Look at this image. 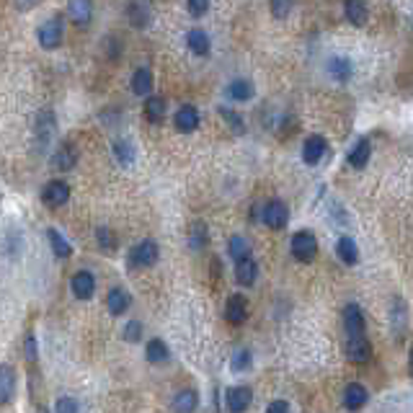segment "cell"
Returning <instances> with one entry per match:
<instances>
[{
  "label": "cell",
  "mask_w": 413,
  "mask_h": 413,
  "mask_svg": "<svg viewBox=\"0 0 413 413\" xmlns=\"http://www.w3.org/2000/svg\"><path fill=\"white\" fill-rule=\"evenodd\" d=\"M63 36H65V26H63V19H60V16L47 19V21L36 29V42L42 44V49H47V52L57 49V47L63 44Z\"/></svg>",
  "instance_id": "1"
},
{
  "label": "cell",
  "mask_w": 413,
  "mask_h": 413,
  "mask_svg": "<svg viewBox=\"0 0 413 413\" xmlns=\"http://www.w3.org/2000/svg\"><path fill=\"white\" fill-rule=\"evenodd\" d=\"M289 251L295 256L300 264H310L315 254H318V241L310 230H300V233L292 235V243H289Z\"/></svg>",
  "instance_id": "2"
},
{
  "label": "cell",
  "mask_w": 413,
  "mask_h": 413,
  "mask_svg": "<svg viewBox=\"0 0 413 413\" xmlns=\"http://www.w3.org/2000/svg\"><path fill=\"white\" fill-rule=\"evenodd\" d=\"M57 135V119H54V111L52 109H42L36 119H34V137L39 142V148H47L49 142L54 139Z\"/></svg>",
  "instance_id": "3"
},
{
  "label": "cell",
  "mask_w": 413,
  "mask_h": 413,
  "mask_svg": "<svg viewBox=\"0 0 413 413\" xmlns=\"http://www.w3.org/2000/svg\"><path fill=\"white\" fill-rule=\"evenodd\" d=\"M158 256H160V248L155 241H139L132 251H129V266H135V269H148V266H155L158 264Z\"/></svg>",
  "instance_id": "4"
},
{
  "label": "cell",
  "mask_w": 413,
  "mask_h": 413,
  "mask_svg": "<svg viewBox=\"0 0 413 413\" xmlns=\"http://www.w3.org/2000/svg\"><path fill=\"white\" fill-rule=\"evenodd\" d=\"M289 220V210H287V204L282 199H271L264 204V210H261V223L266 227H271V230H282Z\"/></svg>",
  "instance_id": "5"
},
{
  "label": "cell",
  "mask_w": 413,
  "mask_h": 413,
  "mask_svg": "<svg viewBox=\"0 0 413 413\" xmlns=\"http://www.w3.org/2000/svg\"><path fill=\"white\" fill-rule=\"evenodd\" d=\"M372 357V344L370 339L361 333V336H346V359L354 364H364Z\"/></svg>",
  "instance_id": "6"
},
{
  "label": "cell",
  "mask_w": 413,
  "mask_h": 413,
  "mask_svg": "<svg viewBox=\"0 0 413 413\" xmlns=\"http://www.w3.org/2000/svg\"><path fill=\"white\" fill-rule=\"evenodd\" d=\"M42 201L47 207H52V210L65 207V204L70 201V186H67L65 181H49L42 191Z\"/></svg>",
  "instance_id": "7"
},
{
  "label": "cell",
  "mask_w": 413,
  "mask_h": 413,
  "mask_svg": "<svg viewBox=\"0 0 413 413\" xmlns=\"http://www.w3.org/2000/svg\"><path fill=\"white\" fill-rule=\"evenodd\" d=\"M199 109L191 107V104H183V107L176 111V117H173V124H176V129H179L181 135H191V132H197V127H199Z\"/></svg>",
  "instance_id": "8"
},
{
  "label": "cell",
  "mask_w": 413,
  "mask_h": 413,
  "mask_svg": "<svg viewBox=\"0 0 413 413\" xmlns=\"http://www.w3.org/2000/svg\"><path fill=\"white\" fill-rule=\"evenodd\" d=\"M251 401H254V390H251V388H245V385L230 388V390H227V395H225V403H227V411H230V413L248 411Z\"/></svg>",
  "instance_id": "9"
},
{
  "label": "cell",
  "mask_w": 413,
  "mask_h": 413,
  "mask_svg": "<svg viewBox=\"0 0 413 413\" xmlns=\"http://www.w3.org/2000/svg\"><path fill=\"white\" fill-rule=\"evenodd\" d=\"M225 318L230 326H243L248 318V300L243 295H230L225 305Z\"/></svg>",
  "instance_id": "10"
},
{
  "label": "cell",
  "mask_w": 413,
  "mask_h": 413,
  "mask_svg": "<svg viewBox=\"0 0 413 413\" xmlns=\"http://www.w3.org/2000/svg\"><path fill=\"white\" fill-rule=\"evenodd\" d=\"M326 153H328V142H326V137H320V135H310L305 139V145H302V160H305L307 166H318Z\"/></svg>",
  "instance_id": "11"
},
{
  "label": "cell",
  "mask_w": 413,
  "mask_h": 413,
  "mask_svg": "<svg viewBox=\"0 0 413 413\" xmlns=\"http://www.w3.org/2000/svg\"><path fill=\"white\" fill-rule=\"evenodd\" d=\"M370 401V390L361 385V382H349L346 385V390H344V405H346V411H359L364 408Z\"/></svg>",
  "instance_id": "12"
},
{
  "label": "cell",
  "mask_w": 413,
  "mask_h": 413,
  "mask_svg": "<svg viewBox=\"0 0 413 413\" xmlns=\"http://www.w3.org/2000/svg\"><path fill=\"white\" fill-rule=\"evenodd\" d=\"M78 158H80V153H78V148H75L73 142H63L60 148L54 150L52 163L57 170H73L78 166Z\"/></svg>",
  "instance_id": "13"
},
{
  "label": "cell",
  "mask_w": 413,
  "mask_h": 413,
  "mask_svg": "<svg viewBox=\"0 0 413 413\" xmlns=\"http://www.w3.org/2000/svg\"><path fill=\"white\" fill-rule=\"evenodd\" d=\"M367 328V323H364V315H361V307L359 305H346L344 307V331H346V336H361Z\"/></svg>",
  "instance_id": "14"
},
{
  "label": "cell",
  "mask_w": 413,
  "mask_h": 413,
  "mask_svg": "<svg viewBox=\"0 0 413 413\" xmlns=\"http://www.w3.org/2000/svg\"><path fill=\"white\" fill-rule=\"evenodd\" d=\"M225 96H227L230 101H235V104H245V101H251L256 96V88L248 78H235L233 83L225 88Z\"/></svg>",
  "instance_id": "15"
},
{
  "label": "cell",
  "mask_w": 413,
  "mask_h": 413,
  "mask_svg": "<svg viewBox=\"0 0 413 413\" xmlns=\"http://www.w3.org/2000/svg\"><path fill=\"white\" fill-rule=\"evenodd\" d=\"M127 19L132 23V29H145L150 23V19H153L148 0H132L127 5Z\"/></svg>",
  "instance_id": "16"
},
{
  "label": "cell",
  "mask_w": 413,
  "mask_h": 413,
  "mask_svg": "<svg viewBox=\"0 0 413 413\" xmlns=\"http://www.w3.org/2000/svg\"><path fill=\"white\" fill-rule=\"evenodd\" d=\"M67 16L78 26H88L93 19V0H67Z\"/></svg>",
  "instance_id": "17"
},
{
  "label": "cell",
  "mask_w": 413,
  "mask_h": 413,
  "mask_svg": "<svg viewBox=\"0 0 413 413\" xmlns=\"http://www.w3.org/2000/svg\"><path fill=\"white\" fill-rule=\"evenodd\" d=\"M70 287H73V295L78 300H91L96 292V276L91 271H78L70 279Z\"/></svg>",
  "instance_id": "18"
},
{
  "label": "cell",
  "mask_w": 413,
  "mask_h": 413,
  "mask_svg": "<svg viewBox=\"0 0 413 413\" xmlns=\"http://www.w3.org/2000/svg\"><path fill=\"white\" fill-rule=\"evenodd\" d=\"M132 305V295H129L127 289H122V287H114L111 292L107 295V307L111 315H124Z\"/></svg>",
  "instance_id": "19"
},
{
  "label": "cell",
  "mask_w": 413,
  "mask_h": 413,
  "mask_svg": "<svg viewBox=\"0 0 413 413\" xmlns=\"http://www.w3.org/2000/svg\"><path fill=\"white\" fill-rule=\"evenodd\" d=\"M186 44H189V49L197 54V57H210V52H212L210 34L201 32V29H191V32L186 34Z\"/></svg>",
  "instance_id": "20"
},
{
  "label": "cell",
  "mask_w": 413,
  "mask_h": 413,
  "mask_svg": "<svg viewBox=\"0 0 413 413\" xmlns=\"http://www.w3.org/2000/svg\"><path fill=\"white\" fill-rule=\"evenodd\" d=\"M256 276H258V264H256L251 256H248V258H241V261L235 264V279H238V284L254 287Z\"/></svg>",
  "instance_id": "21"
},
{
  "label": "cell",
  "mask_w": 413,
  "mask_h": 413,
  "mask_svg": "<svg viewBox=\"0 0 413 413\" xmlns=\"http://www.w3.org/2000/svg\"><path fill=\"white\" fill-rule=\"evenodd\" d=\"M153 85H155V78H153V73H150L148 67H137V70H135V75H132V83H129V88H132V93H135V96H150V93H153Z\"/></svg>",
  "instance_id": "22"
},
{
  "label": "cell",
  "mask_w": 413,
  "mask_h": 413,
  "mask_svg": "<svg viewBox=\"0 0 413 413\" xmlns=\"http://www.w3.org/2000/svg\"><path fill=\"white\" fill-rule=\"evenodd\" d=\"M326 70H328L331 78H336V80H349L351 73H354V65H351L349 57H341V54H336V57H331L328 65H326Z\"/></svg>",
  "instance_id": "23"
},
{
  "label": "cell",
  "mask_w": 413,
  "mask_h": 413,
  "mask_svg": "<svg viewBox=\"0 0 413 413\" xmlns=\"http://www.w3.org/2000/svg\"><path fill=\"white\" fill-rule=\"evenodd\" d=\"M111 153H114V158H117V163H122V166H132L135 163V158H137V148H135V142L132 139H117L114 145H111Z\"/></svg>",
  "instance_id": "24"
},
{
  "label": "cell",
  "mask_w": 413,
  "mask_h": 413,
  "mask_svg": "<svg viewBox=\"0 0 413 413\" xmlns=\"http://www.w3.org/2000/svg\"><path fill=\"white\" fill-rule=\"evenodd\" d=\"M344 16H346V21L354 23V26H364L370 13H367L364 0H346V3H344Z\"/></svg>",
  "instance_id": "25"
},
{
  "label": "cell",
  "mask_w": 413,
  "mask_h": 413,
  "mask_svg": "<svg viewBox=\"0 0 413 413\" xmlns=\"http://www.w3.org/2000/svg\"><path fill=\"white\" fill-rule=\"evenodd\" d=\"M16 392V372L8 364H0V405L8 403Z\"/></svg>",
  "instance_id": "26"
},
{
  "label": "cell",
  "mask_w": 413,
  "mask_h": 413,
  "mask_svg": "<svg viewBox=\"0 0 413 413\" xmlns=\"http://www.w3.org/2000/svg\"><path fill=\"white\" fill-rule=\"evenodd\" d=\"M336 254H339V258L346 266H354L357 261H359V248H357L354 238H349V235L339 238V243H336Z\"/></svg>",
  "instance_id": "27"
},
{
  "label": "cell",
  "mask_w": 413,
  "mask_h": 413,
  "mask_svg": "<svg viewBox=\"0 0 413 413\" xmlns=\"http://www.w3.org/2000/svg\"><path fill=\"white\" fill-rule=\"evenodd\" d=\"M47 241H49V248H52V254L57 256V258H70V256H73V245L65 241V235L60 233V230L49 227V230H47Z\"/></svg>",
  "instance_id": "28"
},
{
  "label": "cell",
  "mask_w": 413,
  "mask_h": 413,
  "mask_svg": "<svg viewBox=\"0 0 413 413\" xmlns=\"http://www.w3.org/2000/svg\"><path fill=\"white\" fill-rule=\"evenodd\" d=\"M145 117H148V122H153V124L163 122V117H166V98H163V96L150 93L148 98H145Z\"/></svg>",
  "instance_id": "29"
},
{
  "label": "cell",
  "mask_w": 413,
  "mask_h": 413,
  "mask_svg": "<svg viewBox=\"0 0 413 413\" xmlns=\"http://www.w3.org/2000/svg\"><path fill=\"white\" fill-rule=\"evenodd\" d=\"M199 405V395L194 390H181L173 398V411L176 413H194Z\"/></svg>",
  "instance_id": "30"
},
{
  "label": "cell",
  "mask_w": 413,
  "mask_h": 413,
  "mask_svg": "<svg viewBox=\"0 0 413 413\" xmlns=\"http://www.w3.org/2000/svg\"><path fill=\"white\" fill-rule=\"evenodd\" d=\"M207 243H210V230H207V225L201 223V220L191 223V227H189V248L191 251H201Z\"/></svg>",
  "instance_id": "31"
},
{
  "label": "cell",
  "mask_w": 413,
  "mask_h": 413,
  "mask_svg": "<svg viewBox=\"0 0 413 413\" xmlns=\"http://www.w3.org/2000/svg\"><path fill=\"white\" fill-rule=\"evenodd\" d=\"M145 357H148L150 364H166V361L170 359V351L168 346H166V341L153 339L148 346H145Z\"/></svg>",
  "instance_id": "32"
},
{
  "label": "cell",
  "mask_w": 413,
  "mask_h": 413,
  "mask_svg": "<svg viewBox=\"0 0 413 413\" xmlns=\"http://www.w3.org/2000/svg\"><path fill=\"white\" fill-rule=\"evenodd\" d=\"M370 155H372L370 139H359L349 153V166H354V168H364L367 160H370Z\"/></svg>",
  "instance_id": "33"
},
{
  "label": "cell",
  "mask_w": 413,
  "mask_h": 413,
  "mask_svg": "<svg viewBox=\"0 0 413 413\" xmlns=\"http://www.w3.org/2000/svg\"><path fill=\"white\" fill-rule=\"evenodd\" d=\"M227 251H230V256H233L235 261H241V258H248V256H251V243L245 241L243 235H233L230 243H227Z\"/></svg>",
  "instance_id": "34"
},
{
  "label": "cell",
  "mask_w": 413,
  "mask_h": 413,
  "mask_svg": "<svg viewBox=\"0 0 413 413\" xmlns=\"http://www.w3.org/2000/svg\"><path fill=\"white\" fill-rule=\"evenodd\" d=\"M96 241H98V245H101L107 254L117 248V235H114V230H111V227H107V225H101V227L96 230Z\"/></svg>",
  "instance_id": "35"
},
{
  "label": "cell",
  "mask_w": 413,
  "mask_h": 413,
  "mask_svg": "<svg viewBox=\"0 0 413 413\" xmlns=\"http://www.w3.org/2000/svg\"><path fill=\"white\" fill-rule=\"evenodd\" d=\"M220 117L233 127L235 135H243L245 132V124H243V119H241V114H235L233 109H227V107H220Z\"/></svg>",
  "instance_id": "36"
},
{
  "label": "cell",
  "mask_w": 413,
  "mask_h": 413,
  "mask_svg": "<svg viewBox=\"0 0 413 413\" xmlns=\"http://www.w3.org/2000/svg\"><path fill=\"white\" fill-rule=\"evenodd\" d=\"M251 361H254V357H251V351H248V349L235 351L233 359H230V370H233V372H245L248 367H251Z\"/></svg>",
  "instance_id": "37"
},
{
  "label": "cell",
  "mask_w": 413,
  "mask_h": 413,
  "mask_svg": "<svg viewBox=\"0 0 413 413\" xmlns=\"http://www.w3.org/2000/svg\"><path fill=\"white\" fill-rule=\"evenodd\" d=\"M122 336H124V341H129V344H137V341L142 339V323H139V320H129L127 326H124V331H122Z\"/></svg>",
  "instance_id": "38"
},
{
  "label": "cell",
  "mask_w": 413,
  "mask_h": 413,
  "mask_svg": "<svg viewBox=\"0 0 413 413\" xmlns=\"http://www.w3.org/2000/svg\"><path fill=\"white\" fill-rule=\"evenodd\" d=\"M292 11V0H271V16L274 19H287Z\"/></svg>",
  "instance_id": "39"
},
{
  "label": "cell",
  "mask_w": 413,
  "mask_h": 413,
  "mask_svg": "<svg viewBox=\"0 0 413 413\" xmlns=\"http://www.w3.org/2000/svg\"><path fill=\"white\" fill-rule=\"evenodd\" d=\"M186 8L194 19H201L204 13L210 11V0H186Z\"/></svg>",
  "instance_id": "40"
},
{
  "label": "cell",
  "mask_w": 413,
  "mask_h": 413,
  "mask_svg": "<svg viewBox=\"0 0 413 413\" xmlns=\"http://www.w3.org/2000/svg\"><path fill=\"white\" fill-rule=\"evenodd\" d=\"M54 413H78V403L73 401V398H57V403H54Z\"/></svg>",
  "instance_id": "41"
},
{
  "label": "cell",
  "mask_w": 413,
  "mask_h": 413,
  "mask_svg": "<svg viewBox=\"0 0 413 413\" xmlns=\"http://www.w3.org/2000/svg\"><path fill=\"white\" fill-rule=\"evenodd\" d=\"M23 354H26V359H29V361H36V357H39V346H36V336H34V333H29V336H26Z\"/></svg>",
  "instance_id": "42"
},
{
  "label": "cell",
  "mask_w": 413,
  "mask_h": 413,
  "mask_svg": "<svg viewBox=\"0 0 413 413\" xmlns=\"http://www.w3.org/2000/svg\"><path fill=\"white\" fill-rule=\"evenodd\" d=\"M266 413H289V403L287 401H271L269 403V408Z\"/></svg>",
  "instance_id": "43"
},
{
  "label": "cell",
  "mask_w": 413,
  "mask_h": 413,
  "mask_svg": "<svg viewBox=\"0 0 413 413\" xmlns=\"http://www.w3.org/2000/svg\"><path fill=\"white\" fill-rule=\"evenodd\" d=\"M42 0H16V11H32L34 5H39Z\"/></svg>",
  "instance_id": "44"
}]
</instances>
